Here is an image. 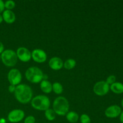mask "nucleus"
<instances>
[{
    "label": "nucleus",
    "mask_w": 123,
    "mask_h": 123,
    "mask_svg": "<svg viewBox=\"0 0 123 123\" xmlns=\"http://www.w3.org/2000/svg\"><path fill=\"white\" fill-rule=\"evenodd\" d=\"M14 94L16 99L22 104H26L31 102L33 94L31 88L26 84L17 85Z\"/></svg>",
    "instance_id": "nucleus-1"
},
{
    "label": "nucleus",
    "mask_w": 123,
    "mask_h": 123,
    "mask_svg": "<svg viewBox=\"0 0 123 123\" xmlns=\"http://www.w3.org/2000/svg\"><path fill=\"white\" fill-rule=\"evenodd\" d=\"M40 89L44 93L49 94L52 91V85L49 80L43 79L40 82Z\"/></svg>",
    "instance_id": "nucleus-14"
},
{
    "label": "nucleus",
    "mask_w": 123,
    "mask_h": 123,
    "mask_svg": "<svg viewBox=\"0 0 123 123\" xmlns=\"http://www.w3.org/2000/svg\"><path fill=\"white\" fill-rule=\"evenodd\" d=\"M24 123H36V118L32 115H29L25 119Z\"/></svg>",
    "instance_id": "nucleus-23"
},
{
    "label": "nucleus",
    "mask_w": 123,
    "mask_h": 123,
    "mask_svg": "<svg viewBox=\"0 0 123 123\" xmlns=\"http://www.w3.org/2000/svg\"><path fill=\"white\" fill-rule=\"evenodd\" d=\"M16 53L12 49H6L1 54V60L7 67H14L18 62Z\"/></svg>",
    "instance_id": "nucleus-5"
},
{
    "label": "nucleus",
    "mask_w": 123,
    "mask_h": 123,
    "mask_svg": "<svg viewBox=\"0 0 123 123\" xmlns=\"http://www.w3.org/2000/svg\"><path fill=\"white\" fill-rule=\"evenodd\" d=\"M16 53L18 58L22 62H28L31 59V52L25 47L19 48L17 49Z\"/></svg>",
    "instance_id": "nucleus-9"
},
{
    "label": "nucleus",
    "mask_w": 123,
    "mask_h": 123,
    "mask_svg": "<svg viewBox=\"0 0 123 123\" xmlns=\"http://www.w3.org/2000/svg\"><path fill=\"white\" fill-rule=\"evenodd\" d=\"M4 50V46L2 42H0V54H2Z\"/></svg>",
    "instance_id": "nucleus-26"
},
{
    "label": "nucleus",
    "mask_w": 123,
    "mask_h": 123,
    "mask_svg": "<svg viewBox=\"0 0 123 123\" xmlns=\"http://www.w3.org/2000/svg\"><path fill=\"white\" fill-rule=\"evenodd\" d=\"M16 86H14V85H10L9 86H8V91L11 93L14 92L16 90Z\"/></svg>",
    "instance_id": "nucleus-25"
},
{
    "label": "nucleus",
    "mask_w": 123,
    "mask_h": 123,
    "mask_svg": "<svg viewBox=\"0 0 123 123\" xmlns=\"http://www.w3.org/2000/svg\"><path fill=\"white\" fill-rule=\"evenodd\" d=\"M31 106L38 111H44L49 109L50 106V101L45 95H38L32 98Z\"/></svg>",
    "instance_id": "nucleus-4"
},
{
    "label": "nucleus",
    "mask_w": 123,
    "mask_h": 123,
    "mask_svg": "<svg viewBox=\"0 0 123 123\" xmlns=\"http://www.w3.org/2000/svg\"><path fill=\"white\" fill-rule=\"evenodd\" d=\"M53 110L55 114L60 116H64L69 111V103L66 97L60 96L54 100L53 102Z\"/></svg>",
    "instance_id": "nucleus-2"
},
{
    "label": "nucleus",
    "mask_w": 123,
    "mask_h": 123,
    "mask_svg": "<svg viewBox=\"0 0 123 123\" xmlns=\"http://www.w3.org/2000/svg\"><path fill=\"white\" fill-rule=\"evenodd\" d=\"M64 62L60 58L54 56L49 61V66L54 70H60L63 67Z\"/></svg>",
    "instance_id": "nucleus-12"
},
{
    "label": "nucleus",
    "mask_w": 123,
    "mask_h": 123,
    "mask_svg": "<svg viewBox=\"0 0 123 123\" xmlns=\"http://www.w3.org/2000/svg\"><path fill=\"white\" fill-rule=\"evenodd\" d=\"M106 82V83L108 85H112V84H113L116 82V77L114 75L109 76L107 78Z\"/></svg>",
    "instance_id": "nucleus-22"
},
{
    "label": "nucleus",
    "mask_w": 123,
    "mask_h": 123,
    "mask_svg": "<svg viewBox=\"0 0 123 123\" xmlns=\"http://www.w3.org/2000/svg\"><path fill=\"white\" fill-rule=\"evenodd\" d=\"M25 117V112L20 109H13L10 112L7 116L8 121L12 123H17L21 121Z\"/></svg>",
    "instance_id": "nucleus-8"
},
{
    "label": "nucleus",
    "mask_w": 123,
    "mask_h": 123,
    "mask_svg": "<svg viewBox=\"0 0 123 123\" xmlns=\"http://www.w3.org/2000/svg\"><path fill=\"white\" fill-rule=\"evenodd\" d=\"M56 114L52 109L49 108L44 111V116L48 121H54L56 118Z\"/></svg>",
    "instance_id": "nucleus-17"
},
{
    "label": "nucleus",
    "mask_w": 123,
    "mask_h": 123,
    "mask_svg": "<svg viewBox=\"0 0 123 123\" xmlns=\"http://www.w3.org/2000/svg\"><path fill=\"white\" fill-rule=\"evenodd\" d=\"M0 123H6V120L4 118H1L0 119Z\"/></svg>",
    "instance_id": "nucleus-28"
},
{
    "label": "nucleus",
    "mask_w": 123,
    "mask_h": 123,
    "mask_svg": "<svg viewBox=\"0 0 123 123\" xmlns=\"http://www.w3.org/2000/svg\"><path fill=\"white\" fill-rule=\"evenodd\" d=\"M2 22H3V18H2V14H0V24H1Z\"/></svg>",
    "instance_id": "nucleus-29"
},
{
    "label": "nucleus",
    "mask_w": 123,
    "mask_h": 123,
    "mask_svg": "<svg viewBox=\"0 0 123 123\" xmlns=\"http://www.w3.org/2000/svg\"><path fill=\"white\" fill-rule=\"evenodd\" d=\"M7 78L10 85L17 86L20 84L22 76L19 70L17 68H12L8 73Z\"/></svg>",
    "instance_id": "nucleus-7"
},
{
    "label": "nucleus",
    "mask_w": 123,
    "mask_h": 123,
    "mask_svg": "<svg viewBox=\"0 0 123 123\" xmlns=\"http://www.w3.org/2000/svg\"><path fill=\"white\" fill-rule=\"evenodd\" d=\"M52 91L56 94H61L63 91V86L60 82H54L52 84Z\"/></svg>",
    "instance_id": "nucleus-19"
},
{
    "label": "nucleus",
    "mask_w": 123,
    "mask_h": 123,
    "mask_svg": "<svg viewBox=\"0 0 123 123\" xmlns=\"http://www.w3.org/2000/svg\"><path fill=\"white\" fill-rule=\"evenodd\" d=\"M122 110L121 107L114 105L108 107L105 111V115L109 118H115L120 115Z\"/></svg>",
    "instance_id": "nucleus-11"
},
{
    "label": "nucleus",
    "mask_w": 123,
    "mask_h": 123,
    "mask_svg": "<svg viewBox=\"0 0 123 123\" xmlns=\"http://www.w3.org/2000/svg\"><path fill=\"white\" fill-rule=\"evenodd\" d=\"M66 119L68 122L71 123H76L78 121L79 119V116L76 112L73 111L68 112L66 115Z\"/></svg>",
    "instance_id": "nucleus-16"
},
{
    "label": "nucleus",
    "mask_w": 123,
    "mask_h": 123,
    "mask_svg": "<svg viewBox=\"0 0 123 123\" xmlns=\"http://www.w3.org/2000/svg\"><path fill=\"white\" fill-rule=\"evenodd\" d=\"M110 86L105 80L97 82L93 87V91L97 96H103L108 93Z\"/></svg>",
    "instance_id": "nucleus-6"
},
{
    "label": "nucleus",
    "mask_w": 123,
    "mask_h": 123,
    "mask_svg": "<svg viewBox=\"0 0 123 123\" xmlns=\"http://www.w3.org/2000/svg\"><path fill=\"white\" fill-rule=\"evenodd\" d=\"M5 10V6L4 2L2 0H0V14L1 13H3L4 11Z\"/></svg>",
    "instance_id": "nucleus-24"
},
{
    "label": "nucleus",
    "mask_w": 123,
    "mask_h": 123,
    "mask_svg": "<svg viewBox=\"0 0 123 123\" xmlns=\"http://www.w3.org/2000/svg\"><path fill=\"white\" fill-rule=\"evenodd\" d=\"M76 65V62L74 59H68L64 62L63 67L66 69L71 70L74 68Z\"/></svg>",
    "instance_id": "nucleus-18"
},
{
    "label": "nucleus",
    "mask_w": 123,
    "mask_h": 123,
    "mask_svg": "<svg viewBox=\"0 0 123 123\" xmlns=\"http://www.w3.org/2000/svg\"><path fill=\"white\" fill-rule=\"evenodd\" d=\"M4 6L5 8H6V10H12V9H13L15 7L16 3L14 1H12V0H8V1H6L4 2Z\"/></svg>",
    "instance_id": "nucleus-20"
},
{
    "label": "nucleus",
    "mask_w": 123,
    "mask_h": 123,
    "mask_svg": "<svg viewBox=\"0 0 123 123\" xmlns=\"http://www.w3.org/2000/svg\"><path fill=\"white\" fill-rule=\"evenodd\" d=\"M120 120L121 123H123V111L121 112V114L120 115Z\"/></svg>",
    "instance_id": "nucleus-27"
},
{
    "label": "nucleus",
    "mask_w": 123,
    "mask_h": 123,
    "mask_svg": "<svg viewBox=\"0 0 123 123\" xmlns=\"http://www.w3.org/2000/svg\"><path fill=\"white\" fill-rule=\"evenodd\" d=\"M25 75L26 79L33 84L40 83L43 80L44 76L42 70L36 66L29 67L25 72Z\"/></svg>",
    "instance_id": "nucleus-3"
},
{
    "label": "nucleus",
    "mask_w": 123,
    "mask_h": 123,
    "mask_svg": "<svg viewBox=\"0 0 123 123\" xmlns=\"http://www.w3.org/2000/svg\"><path fill=\"white\" fill-rule=\"evenodd\" d=\"M0 61H1V55H0Z\"/></svg>",
    "instance_id": "nucleus-31"
},
{
    "label": "nucleus",
    "mask_w": 123,
    "mask_h": 123,
    "mask_svg": "<svg viewBox=\"0 0 123 123\" xmlns=\"http://www.w3.org/2000/svg\"><path fill=\"white\" fill-rule=\"evenodd\" d=\"M110 90L115 94H122L123 93V84L121 82H115V83L111 85Z\"/></svg>",
    "instance_id": "nucleus-15"
},
{
    "label": "nucleus",
    "mask_w": 123,
    "mask_h": 123,
    "mask_svg": "<svg viewBox=\"0 0 123 123\" xmlns=\"http://www.w3.org/2000/svg\"><path fill=\"white\" fill-rule=\"evenodd\" d=\"M3 20L8 24H13L16 20V15L12 10H5L2 14Z\"/></svg>",
    "instance_id": "nucleus-13"
},
{
    "label": "nucleus",
    "mask_w": 123,
    "mask_h": 123,
    "mask_svg": "<svg viewBox=\"0 0 123 123\" xmlns=\"http://www.w3.org/2000/svg\"><path fill=\"white\" fill-rule=\"evenodd\" d=\"M31 58L36 62L43 63L47 60V54L43 50L36 49L31 52Z\"/></svg>",
    "instance_id": "nucleus-10"
},
{
    "label": "nucleus",
    "mask_w": 123,
    "mask_h": 123,
    "mask_svg": "<svg viewBox=\"0 0 123 123\" xmlns=\"http://www.w3.org/2000/svg\"><path fill=\"white\" fill-rule=\"evenodd\" d=\"M121 106H122V108H123V99L121 100Z\"/></svg>",
    "instance_id": "nucleus-30"
},
{
    "label": "nucleus",
    "mask_w": 123,
    "mask_h": 123,
    "mask_svg": "<svg viewBox=\"0 0 123 123\" xmlns=\"http://www.w3.org/2000/svg\"><path fill=\"white\" fill-rule=\"evenodd\" d=\"M80 121L81 123H91V118L87 114H82L80 117Z\"/></svg>",
    "instance_id": "nucleus-21"
}]
</instances>
